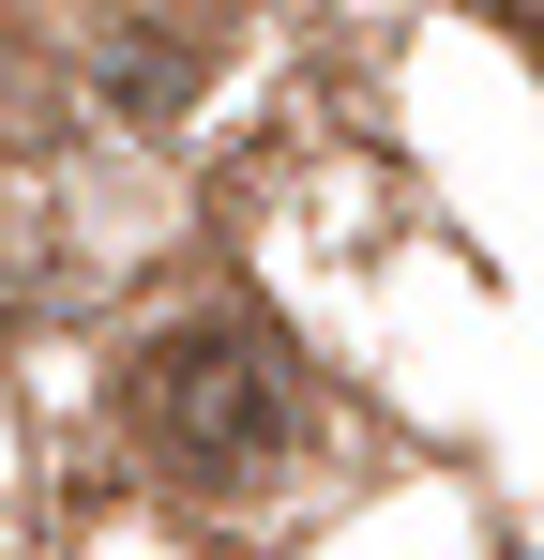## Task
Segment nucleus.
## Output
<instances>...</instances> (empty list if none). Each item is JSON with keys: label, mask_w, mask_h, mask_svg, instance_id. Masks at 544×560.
Here are the masks:
<instances>
[{"label": "nucleus", "mask_w": 544, "mask_h": 560, "mask_svg": "<svg viewBox=\"0 0 544 560\" xmlns=\"http://www.w3.org/2000/svg\"><path fill=\"white\" fill-rule=\"evenodd\" d=\"M137 409H152L167 469H197V485H243V469H272L287 440H303V378L272 364L243 318L167 334V349H152V378H137Z\"/></svg>", "instance_id": "obj_1"}]
</instances>
